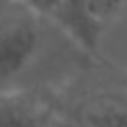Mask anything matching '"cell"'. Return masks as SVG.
Wrapping results in <instances>:
<instances>
[{
    "label": "cell",
    "instance_id": "3957f363",
    "mask_svg": "<svg viewBox=\"0 0 127 127\" xmlns=\"http://www.w3.org/2000/svg\"><path fill=\"white\" fill-rule=\"evenodd\" d=\"M52 22H56L81 50L97 54L103 22L93 14L89 0H62Z\"/></svg>",
    "mask_w": 127,
    "mask_h": 127
},
{
    "label": "cell",
    "instance_id": "6da1fadb",
    "mask_svg": "<svg viewBox=\"0 0 127 127\" xmlns=\"http://www.w3.org/2000/svg\"><path fill=\"white\" fill-rule=\"evenodd\" d=\"M42 16L16 0H0V93L14 91L16 79L42 48Z\"/></svg>",
    "mask_w": 127,
    "mask_h": 127
},
{
    "label": "cell",
    "instance_id": "5b68a950",
    "mask_svg": "<svg viewBox=\"0 0 127 127\" xmlns=\"http://www.w3.org/2000/svg\"><path fill=\"white\" fill-rule=\"evenodd\" d=\"M89 4H91L93 14L105 24L127 6V0H89Z\"/></svg>",
    "mask_w": 127,
    "mask_h": 127
},
{
    "label": "cell",
    "instance_id": "7a4b0ae2",
    "mask_svg": "<svg viewBox=\"0 0 127 127\" xmlns=\"http://www.w3.org/2000/svg\"><path fill=\"white\" fill-rule=\"evenodd\" d=\"M67 121L73 127H127V89L83 97L71 107Z\"/></svg>",
    "mask_w": 127,
    "mask_h": 127
},
{
    "label": "cell",
    "instance_id": "277c9868",
    "mask_svg": "<svg viewBox=\"0 0 127 127\" xmlns=\"http://www.w3.org/2000/svg\"><path fill=\"white\" fill-rule=\"evenodd\" d=\"M0 127H44L36 107L16 91L0 93Z\"/></svg>",
    "mask_w": 127,
    "mask_h": 127
},
{
    "label": "cell",
    "instance_id": "8992f818",
    "mask_svg": "<svg viewBox=\"0 0 127 127\" xmlns=\"http://www.w3.org/2000/svg\"><path fill=\"white\" fill-rule=\"evenodd\" d=\"M16 2H20L22 6H26L32 12H36L42 18L52 20L54 14H56V10L60 8V2L62 0H16Z\"/></svg>",
    "mask_w": 127,
    "mask_h": 127
}]
</instances>
